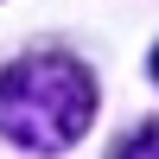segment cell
<instances>
[{
  "label": "cell",
  "mask_w": 159,
  "mask_h": 159,
  "mask_svg": "<svg viewBox=\"0 0 159 159\" xmlns=\"http://www.w3.org/2000/svg\"><path fill=\"white\" fill-rule=\"evenodd\" d=\"M115 159H159V127H140V134H127Z\"/></svg>",
  "instance_id": "2"
},
{
  "label": "cell",
  "mask_w": 159,
  "mask_h": 159,
  "mask_svg": "<svg viewBox=\"0 0 159 159\" xmlns=\"http://www.w3.org/2000/svg\"><path fill=\"white\" fill-rule=\"evenodd\" d=\"M96 121V76L64 51H38L0 70V134L25 153H64Z\"/></svg>",
  "instance_id": "1"
},
{
  "label": "cell",
  "mask_w": 159,
  "mask_h": 159,
  "mask_svg": "<svg viewBox=\"0 0 159 159\" xmlns=\"http://www.w3.org/2000/svg\"><path fill=\"white\" fill-rule=\"evenodd\" d=\"M153 76H159V45H153Z\"/></svg>",
  "instance_id": "3"
}]
</instances>
